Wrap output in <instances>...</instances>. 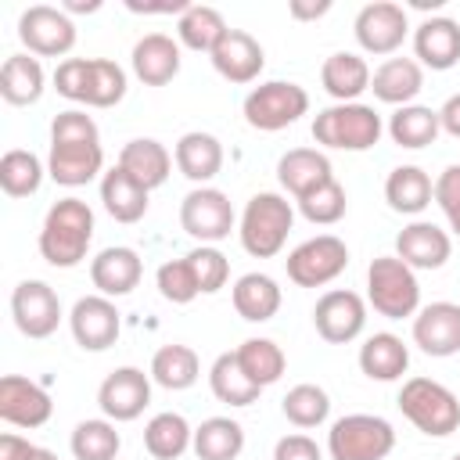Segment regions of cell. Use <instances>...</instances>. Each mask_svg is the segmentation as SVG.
<instances>
[{
  "mask_svg": "<svg viewBox=\"0 0 460 460\" xmlns=\"http://www.w3.org/2000/svg\"><path fill=\"white\" fill-rule=\"evenodd\" d=\"M93 241V208L83 198H61L47 208L40 226V255L58 266L72 270L86 259V248Z\"/></svg>",
  "mask_w": 460,
  "mask_h": 460,
  "instance_id": "6da1fadb",
  "label": "cell"
},
{
  "mask_svg": "<svg viewBox=\"0 0 460 460\" xmlns=\"http://www.w3.org/2000/svg\"><path fill=\"white\" fill-rule=\"evenodd\" d=\"M291 223H295L291 201L273 194V190H259V194L248 198V205L241 212V223H237L241 248L252 259H273L284 248V241L291 234Z\"/></svg>",
  "mask_w": 460,
  "mask_h": 460,
  "instance_id": "7a4b0ae2",
  "label": "cell"
},
{
  "mask_svg": "<svg viewBox=\"0 0 460 460\" xmlns=\"http://www.w3.org/2000/svg\"><path fill=\"white\" fill-rule=\"evenodd\" d=\"M399 410L428 438H446V435H453L460 428V399L442 381H431V377L402 381Z\"/></svg>",
  "mask_w": 460,
  "mask_h": 460,
  "instance_id": "3957f363",
  "label": "cell"
},
{
  "mask_svg": "<svg viewBox=\"0 0 460 460\" xmlns=\"http://www.w3.org/2000/svg\"><path fill=\"white\" fill-rule=\"evenodd\" d=\"M385 133L381 115L370 104H331L313 119V140L334 151H370Z\"/></svg>",
  "mask_w": 460,
  "mask_h": 460,
  "instance_id": "277c9868",
  "label": "cell"
},
{
  "mask_svg": "<svg viewBox=\"0 0 460 460\" xmlns=\"http://www.w3.org/2000/svg\"><path fill=\"white\" fill-rule=\"evenodd\" d=\"M367 302L385 320H406L420 309V284L417 273L399 255H377L367 270Z\"/></svg>",
  "mask_w": 460,
  "mask_h": 460,
  "instance_id": "5b68a950",
  "label": "cell"
},
{
  "mask_svg": "<svg viewBox=\"0 0 460 460\" xmlns=\"http://www.w3.org/2000/svg\"><path fill=\"white\" fill-rule=\"evenodd\" d=\"M395 449V428L377 413H345L327 431L331 460H385Z\"/></svg>",
  "mask_w": 460,
  "mask_h": 460,
  "instance_id": "8992f818",
  "label": "cell"
},
{
  "mask_svg": "<svg viewBox=\"0 0 460 460\" xmlns=\"http://www.w3.org/2000/svg\"><path fill=\"white\" fill-rule=\"evenodd\" d=\"M241 111L252 129L277 133V129L295 126L309 111V93H305V86H298L291 79H270V83H259L244 97Z\"/></svg>",
  "mask_w": 460,
  "mask_h": 460,
  "instance_id": "52a82bcc",
  "label": "cell"
},
{
  "mask_svg": "<svg viewBox=\"0 0 460 460\" xmlns=\"http://www.w3.org/2000/svg\"><path fill=\"white\" fill-rule=\"evenodd\" d=\"M284 266H288V280L291 284H298V288H323L338 273H345L349 248L334 234H316V237L302 241L298 248H291Z\"/></svg>",
  "mask_w": 460,
  "mask_h": 460,
  "instance_id": "ba28073f",
  "label": "cell"
},
{
  "mask_svg": "<svg viewBox=\"0 0 460 460\" xmlns=\"http://www.w3.org/2000/svg\"><path fill=\"white\" fill-rule=\"evenodd\" d=\"M234 223H237L234 205L219 187H194L180 201V226H183V234H190L201 244H216V241L230 237Z\"/></svg>",
  "mask_w": 460,
  "mask_h": 460,
  "instance_id": "9c48e42d",
  "label": "cell"
},
{
  "mask_svg": "<svg viewBox=\"0 0 460 460\" xmlns=\"http://www.w3.org/2000/svg\"><path fill=\"white\" fill-rule=\"evenodd\" d=\"M18 40L36 58H61L75 47V22L50 4H32L18 18Z\"/></svg>",
  "mask_w": 460,
  "mask_h": 460,
  "instance_id": "30bf717a",
  "label": "cell"
},
{
  "mask_svg": "<svg viewBox=\"0 0 460 460\" xmlns=\"http://www.w3.org/2000/svg\"><path fill=\"white\" fill-rule=\"evenodd\" d=\"M313 327L323 341L345 345L363 334L367 327V302L349 288H331L313 305Z\"/></svg>",
  "mask_w": 460,
  "mask_h": 460,
  "instance_id": "8fae6325",
  "label": "cell"
},
{
  "mask_svg": "<svg viewBox=\"0 0 460 460\" xmlns=\"http://www.w3.org/2000/svg\"><path fill=\"white\" fill-rule=\"evenodd\" d=\"M356 43L367 54H395L410 32V18L406 7L395 0H374L367 7H359L356 22H352Z\"/></svg>",
  "mask_w": 460,
  "mask_h": 460,
  "instance_id": "7c38bea8",
  "label": "cell"
},
{
  "mask_svg": "<svg viewBox=\"0 0 460 460\" xmlns=\"http://www.w3.org/2000/svg\"><path fill=\"white\" fill-rule=\"evenodd\" d=\"M11 316L25 338H50L61 323V298L47 280H22L11 291Z\"/></svg>",
  "mask_w": 460,
  "mask_h": 460,
  "instance_id": "4fadbf2b",
  "label": "cell"
},
{
  "mask_svg": "<svg viewBox=\"0 0 460 460\" xmlns=\"http://www.w3.org/2000/svg\"><path fill=\"white\" fill-rule=\"evenodd\" d=\"M68 327H72V338L79 349L86 352H104L115 345L119 331H122V316L115 309L111 298L104 295H83L72 313H68Z\"/></svg>",
  "mask_w": 460,
  "mask_h": 460,
  "instance_id": "5bb4252c",
  "label": "cell"
},
{
  "mask_svg": "<svg viewBox=\"0 0 460 460\" xmlns=\"http://www.w3.org/2000/svg\"><path fill=\"white\" fill-rule=\"evenodd\" d=\"M147 402L151 374H144L140 367H115L97 388V406L108 420H137Z\"/></svg>",
  "mask_w": 460,
  "mask_h": 460,
  "instance_id": "9a60e30c",
  "label": "cell"
},
{
  "mask_svg": "<svg viewBox=\"0 0 460 460\" xmlns=\"http://www.w3.org/2000/svg\"><path fill=\"white\" fill-rule=\"evenodd\" d=\"M54 413V402L43 385L22 377V374H4L0 377V420L14 428H43Z\"/></svg>",
  "mask_w": 460,
  "mask_h": 460,
  "instance_id": "2e32d148",
  "label": "cell"
},
{
  "mask_svg": "<svg viewBox=\"0 0 460 460\" xmlns=\"http://www.w3.org/2000/svg\"><path fill=\"white\" fill-rule=\"evenodd\" d=\"M208 61H212V68H216L226 83L244 86V83H255V79H259V72H262V65H266V54H262V47H259V40H255L252 32H244V29H226V36L216 43V50L208 54Z\"/></svg>",
  "mask_w": 460,
  "mask_h": 460,
  "instance_id": "e0dca14e",
  "label": "cell"
},
{
  "mask_svg": "<svg viewBox=\"0 0 460 460\" xmlns=\"http://www.w3.org/2000/svg\"><path fill=\"white\" fill-rule=\"evenodd\" d=\"M413 345L428 356H453L460 352V305L456 302H431L413 316Z\"/></svg>",
  "mask_w": 460,
  "mask_h": 460,
  "instance_id": "ac0fdd59",
  "label": "cell"
},
{
  "mask_svg": "<svg viewBox=\"0 0 460 460\" xmlns=\"http://www.w3.org/2000/svg\"><path fill=\"white\" fill-rule=\"evenodd\" d=\"M140 277H144V262L126 244H111L90 259V280H93L97 295H104V298L129 295L140 284Z\"/></svg>",
  "mask_w": 460,
  "mask_h": 460,
  "instance_id": "d6986e66",
  "label": "cell"
},
{
  "mask_svg": "<svg viewBox=\"0 0 460 460\" xmlns=\"http://www.w3.org/2000/svg\"><path fill=\"white\" fill-rule=\"evenodd\" d=\"M413 54L420 68H431V72L453 68L460 61V25L446 14L424 18L413 29Z\"/></svg>",
  "mask_w": 460,
  "mask_h": 460,
  "instance_id": "ffe728a7",
  "label": "cell"
},
{
  "mask_svg": "<svg viewBox=\"0 0 460 460\" xmlns=\"http://www.w3.org/2000/svg\"><path fill=\"white\" fill-rule=\"evenodd\" d=\"M449 252H453L449 234L442 226H435V223H424V219H413L395 237V255L410 270H438V266H446Z\"/></svg>",
  "mask_w": 460,
  "mask_h": 460,
  "instance_id": "44dd1931",
  "label": "cell"
},
{
  "mask_svg": "<svg viewBox=\"0 0 460 460\" xmlns=\"http://www.w3.org/2000/svg\"><path fill=\"white\" fill-rule=\"evenodd\" d=\"M133 75L144 86H165L180 75V43L165 32H147L133 43Z\"/></svg>",
  "mask_w": 460,
  "mask_h": 460,
  "instance_id": "7402d4cb",
  "label": "cell"
},
{
  "mask_svg": "<svg viewBox=\"0 0 460 460\" xmlns=\"http://www.w3.org/2000/svg\"><path fill=\"white\" fill-rule=\"evenodd\" d=\"M119 169H122L126 176H133L144 190H155V187H162V183L169 180V172H172V155H169V147H165L162 140H155V137H133V140L119 151Z\"/></svg>",
  "mask_w": 460,
  "mask_h": 460,
  "instance_id": "603a6c76",
  "label": "cell"
},
{
  "mask_svg": "<svg viewBox=\"0 0 460 460\" xmlns=\"http://www.w3.org/2000/svg\"><path fill=\"white\" fill-rule=\"evenodd\" d=\"M277 180H280V187L298 201V198H305L309 190H316L320 183L334 180V172H331V162H327L323 151H316V147H291V151H284L280 162H277Z\"/></svg>",
  "mask_w": 460,
  "mask_h": 460,
  "instance_id": "cb8c5ba5",
  "label": "cell"
},
{
  "mask_svg": "<svg viewBox=\"0 0 460 460\" xmlns=\"http://www.w3.org/2000/svg\"><path fill=\"white\" fill-rule=\"evenodd\" d=\"M104 169L101 144H50L47 176L61 187H83Z\"/></svg>",
  "mask_w": 460,
  "mask_h": 460,
  "instance_id": "d4e9b609",
  "label": "cell"
},
{
  "mask_svg": "<svg viewBox=\"0 0 460 460\" xmlns=\"http://www.w3.org/2000/svg\"><path fill=\"white\" fill-rule=\"evenodd\" d=\"M420 86H424V68L417 65V58H388L370 75L374 97L385 101V104H395V108L413 104Z\"/></svg>",
  "mask_w": 460,
  "mask_h": 460,
  "instance_id": "484cf974",
  "label": "cell"
},
{
  "mask_svg": "<svg viewBox=\"0 0 460 460\" xmlns=\"http://www.w3.org/2000/svg\"><path fill=\"white\" fill-rule=\"evenodd\" d=\"M172 162L176 169L190 180V183H208L212 176H219L223 169V144L212 137V133H201V129H190L176 140L172 147Z\"/></svg>",
  "mask_w": 460,
  "mask_h": 460,
  "instance_id": "4316f807",
  "label": "cell"
},
{
  "mask_svg": "<svg viewBox=\"0 0 460 460\" xmlns=\"http://www.w3.org/2000/svg\"><path fill=\"white\" fill-rule=\"evenodd\" d=\"M406 367H410V349L392 331H377L359 345V370L370 381H399Z\"/></svg>",
  "mask_w": 460,
  "mask_h": 460,
  "instance_id": "83f0119b",
  "label": "cell"
},
{
  "mask_svg": "<svg viewBox=\"0 0 460 460\" xmlns=\"http://www.w3.org/2000/svg\"><path fill=\"white\" fill-rule=\"evenodd\" d=\"M370 65L352 50H334L320 68V83L338 104H352L363 90H370Z\"/></svg>",
  "mask_w": 460,
  "mask_h": 460,
  "instance_id": "f1b7e54d",
  "label": "cell"
},
{
  "mask_svg": "<svg viewBox=\"0 0 460 460\" xmlns=\"http://www.w3.org/2000/svg\"><path fill=\"white\" fill-rule=\"evenodd\" d=\"M431 198H435V183L420 165H395L385 180V201L392 212L417 216L431 205Z\"/></svg>",
  "mask_w": 460,
  "mask_h": 460,
  "instance_id": "f546056e",
  "label": "cell"
},
{
  "mask_svg": "<svg viewBox=\"0 0 460 460\" xmlns=\"http://www.w3.org/2000/svg\"><path fill=\"white\" fill-rule=\"evenodd\" d=\"M43 65L36 54H11L0 68V97L14 108H25V104H36L43 97Z\"/></svg>",
  "mask_w": 460,
  "mask_h": 460,
  "instance_id": "4dcf8cb0",
  "label": "cell"
},
{
  "mask_svg": "<svg viewBox=\"0 0 460 460\" xmlns=\"http://www.w3.org/2000/svg\"><path fill=\"white\" fill-rule=\"evenodd\" d=\"M230 298H234L237 316L248 320V323H266L280 309V288L266 273H244V277H237Z\"/></svg>",
  "mask_w": 460,
  "mask_h": 460,
  "instance_id": "1f68e13d",
  "label": "cell"
},
{
  "mask_svg": "<svg viewBox=\"0 0 460 460\" xmlns=\"http://www.w3.org/2000/svg\"><path fill=\"white\" fill-rule=\"evenodd\" d=\"M147 194L133 176H126L119 165L108 169L101 176V201H104V212L115 219V223H137L144 219L147 212Z\"/></svg>",
  "mask_w": 460,
  "mask_h": 460,
  "instance_id": "d6a6232c",
  "label": "cell"
},
{
  "mask_svg": "<svg viewBox=\"0 0 460 460\" xmlns=\"http://www.w3.org/2000/svg\"><path fill=\"white\" fill-rule=\"evenodd\" d=\"M442 133V122H438V111L428 108V104H402L392 111L388 119V137L406 147V151H420L428 144H435V137Z\"/></svg>",
  "mask_w": 460,
  "mask_h": 460,
  "instance_id": "836d02e7",
  "label": "cell"
},
{
  "mask_svg": "<svg viewBox=\"0 0 460 460\" xmlns=\"http://www.w3.org/2000/svg\"><path fill=\"white\" fill-rule=\"evenodd\" d=\"M190 449L198 460H237L244 449V428L234 417H208L194 428Z\"/></svg>",
  "mask_w": 460,
  "mask_h": 460,
  "instance_id": "e575fe53",
  "label": "cell"
},
{
  "mask_svg": "<svg viewBox=\"0 0 460 460\" xmlns=\"http://www.w3.org/2000/svg\"><path fill=\"white\" fill-rule=\"evenodd\" d=\"M190 442H194V428L187 424L183 413H172V410L155 413L144 428V449L155 460H176L190 449Z\"/></svg>",
  "mask_w": 460,
  "mask_h": 460,
  "instance_id": "d590c367",
  "label": "cell"
},
{
  "mask_svg": "<svg viewBox=\"0 0 460 460\" xmlns=\"http://www.w3.org/2000/svg\"><path fill=\"white\" fill-rule=\"evenodd\" d=\"M208 388H212V395L219 399V402H226V406H252L255 399H259V385L241 370V363H237V352H219L216 356V363L208 367Z\"/></svg>",
  "mask_w": 460,
  "mask_h": 460,
  "instance_id": "8d00e7d4",
  "label": "cell"
},
{
  "mask_svg": "<svg viewBox=\"0 0 460 460\" xmlns=\"http://www.w3.org/2000/svg\"><path fill=\"white\" fill-rule=\"evenodd\" d=\"M201 374V363H198V352L190 345H162L155 356H151V381L169 388V392H183L198 381Z\"/></svg>",
  "mask_w": 460,
  "mask_h": 460,
  "instance_id": "74e56055",
  "label": "cell"
},
{
  "mask_svg": "<svg viewBox=\"0 0 460 460\" xmlns=\"http://www.w3.org/2000/svg\"><path fill=\"white\" fill-rule=\"evenodd\" d=\"M226 29H230V25L223 22V14H219L216 7H208V4H190V7L180 14V22H176L180 43L190 47V50H205V54L216 50V43L226 36Z\"/></svg>",
  "mask_w": 460,
  "mask_h": 460,
  "instance_id": "f35d334b",
  "label": "cell"
},
{
  "mask_svg": "<svg viewBox=\"0 0 460 460\" xmlns=\"http://www.w3.org/2000/svg\"><path fill=\"white\" fill-rule=\"evenodd\" d=\"M234 352H237L241 370H244L259 388H270L273 381H280V374H284V367H288V356H284V349H280L273 338H248V341H241Z\"/></svg>",
  "mask_w": 460,
  "mask_h": 460,
  "instance_id": "ab89813d",
  "label": "cell"
},
{
  "mask_svg": "<svg viewBox=\"0 0 460 460\" xmlns=\"http://www.w3.org/2000/svg\"><path fill=\"white\" fill-rule=\"evenodd\" d=\"M72 456L75 460H115L122 449V438L115 431V420L108 417H93V420H79L72 428Z\"/></svg>",
  "mask_w": 460,
  "mask_h": 460,
  "instance_id": "60d3db41",
  "label": "cell"
},
{
  "mask_svg": "<svg viewBox=\"0 0 460 460\" xmlns=\"http://www.w3.org/2000/svg\"><path fill=\"white\" fill-rule=\"evenodd\" d=\"M43 172L47 169H43V162L32 151L14 147V151H7L0 158V187H4L7 198H29V194H36L40 183H43Z\"/></svg>",
  "mask_w": 460,
  "mask_h": 460,
  "instance_id": "b9f144b4",
  "label": "cell"
},
{
  "mask_svg": "<svg viewBox=\"0 0 460 460\" xmlns=\"http://www.w3.org/2000/svg\"><path fill=\"white\" fill-rule=\"evenodd\" d=\"M280 410H284V417H288L295 428H320V424L327 420V413H331V395H327L320 385L302 381V385H295V388L280 399Z\"/></svg>",
  "mask_w": 460,
  "mask_h": 460,
  "instance_id": "7bdbcfd3",
  "label": "cell"
},
{
  "mask_svg": "<svg viewBox=\"0 0 460 460\" xmlns=\"http://www.w3.org/2000/svg\"><path fill=\"white\" fill-rule=\"evenodd\" d=\"M126 97V72L108 58H90L86 75V104L90 108H111Z\"/></svg>",
  "mask_w": 460,
  "mask_h": 460,
  "instance_id": "ee69618b",
  "label": "cell"
},
{
  "mask_svg": "<svg viewBox=\"0 0 460 460\" xmlns=\"http://www.w3.org/2000/svg\"><path fill=\"white\" fill-rule=\"evenodd\" d=\"M345 208H349V198H345V187H341L338 180H327V183H320L316 190H309L305 198H298V212H302L309 223H316V226L338 223V219L345 216Z\"/></svg>",
  "mask_w": 460,
  "mask_h": 460,
  "instance_id": "f6af8a7d",
  "label": "cell"
},
{
  "mask_svg": "<svg viewBox=\"0 0 460 460\" xmlns=\"http://www.w3.org/2000/svg\"><path fill=\"white\" fill-rule=\"evenodd\" d=\"M155 284H158V295H162L165 302H172V305H187V302H194V298L201 295L198 277H194V266H190L187 255L162 262L158 273H155Z\"/></svg>",
  "mask_w": 460,
  "mask_h": 460,
  "instance_id": "bcb514c9",
  "label": "cell"
},
{
  "mask_svg": "<svg viewBox=\"0 0 460 460\" xmlns=\"http://www.w3.org/2000/svg\"><path fill=\"white\" fill-rule=\"evenodd\" d=\"M187 259L194 266V277H198L201 295H216L230 280V262H226V255L216 244H198L194 252H187Z\"/></svg>",
  "mask_w": 460,
  "mask_h": 460,
  "instance_id": "7dc6e473",
  "label": "cell"
},
{
  "mask_svg": "<svg viewBox=\"0 0 460 460\" xmlns=\"http://www.w3.org/2000/svg\"><path fill=\"white\" fill-rule=\"evenodd\" d=\"M50 144H101V133H97V122L86 111L68 108V111L54 115V122H50Z\"/></svg>",
  "mask_w": 460,
  "mask_h": 460,
  "instance_id": "c3c4849f",
  "label": "cell"
},
{
  "mask_svg": "<svg viewBox=\"0 0 460 460\" xmlns=\"http://www.w3.org/2000/svg\"><path fill=\"white\" fill-rule=\"evenodd\" d=\"M86 75H90V58H65L54 72V90L65 101L86 104Z\"/></svg>",
  "mask_w": 460,
  "mask_h": 460,
  "instance_id": "681fc988",
  "label": "cell"
},
{
  "mask_svg": "<svg viewBox=\"0 0 460 460\" xmlns=\"http://www.w3.org/2000/svg\"><path fill=\"white\" fill-rule=\"evenodd\" d=\"M435 205L446 212V219H453L460 212V165H446L435 180Z\"/></svg>",
  "mask_w": 460,
  "mask_h": 460,
  "instance_id": "f907efd6",
  "label": "cell"
},
{
  "mask_svg": "<svg viewBox=\"0 0 460 460\" xmlns=\"http://www.w3.org/2000/svg\"><path fill=\"white\" fill-rule=\"evenodd\" d=\"M273 460H323V449L309 435H284L273 446Z\"/></svg>",
  "mask_w": 460,
  "mask_h": 460,
  "instance_id": "816d5d0a",
  "label": "cell"
},
{
  "mask_svg": "<svg viewBox=\"0 0 460 460\" xmlns=\"http://www.w3.org/2000/svg\"><path fill=\"white\" fill-rule=\"evenodd\" d=\"M36 449H40V446H32L29 438H22V435H14V431L0 435V460H32Z\"/></svg>",
  "mask_w": 460,
  "mask_h": 460,
  "instance_id": "f5cc1de1",
  "label": "cell"
},
{
  "mask_svg": "<svg viewBox=\"0 0 460 460\" xmlns=\"http://www.w3.org/2000/svg\"><path fill=\"white\" fill-rule=\"evenodd\" d=\"M331 11V0H291L288 4V14L295 22H313V18H323Z\"/></svg>",
  "mask_w": 460,
  "mask_h": 460,
  "instance_id": "db71d44e",
  "label": "cell"
},
{
  "mask_svg": "<svg viewBox=\"0 0 460 460\" xmlns=\"http://www.w3.org/2000/svg\"><path fill=\"white\" fill-rule=\"evenodd\" d=\"M438 122H442V129H446L449 137L460 140V93L446 97V104L438 108Z\"/></svg>",
  "mask_w": 460,
  "mask_h": 460,
  "instance_id": "11a10c76",
  "label": "cell"
},
{
  "mask_svg": "<svg viewBox=\"0 0 460 460\" xmlns=\"http://www.w3.org/2000/svg\"><path fill=\"white\" fill-rule=\"evenodd\" d=\"M97 7H101V0H86V4H83V0H68L61 11H65V14H68V11H86V14H90V11H97Z\"/></svg>",
  "mask_w": 460,
  "mask_h": 460,
  "instance_id": "9f6ffc18",
  "label": "cell"
},
{
  "mask_svg": "<svg viewBox=\"0 0 460 460\" xmlns=\"http://www.w3.org/2000/svg\"><path fill=\"white\" fill-rule=\"evenodd\" d=\"M32 460H58V456H54L50 449H36V456H32Z\"/></svg>",
  "mask_w": 460,
  "mask_h": 460,
  "instance_id": "6f0895ef",
  "label": "cell"
},
{
  "mask_svg": "<svg viewBox=\"0 0 460 460\" xmlns=\"http://www.w3.org/2000/svg\"><path fill=\"white\" fill-rule=\"evenodd\" d=\"M449 230H453V234H456V237H460V212H456V216H453V219H449Z\"/></svg>",
  "mask_w": 460,
  "mask_h": 460,
  "instance_id": "680465c9",
  "label": "cell"
},
{
  "mask_svg": "<svg viewBox=\"0 0 460 460\" xmlns=\"http://www.w3.org/2000/svg\"><path fill=\"white\" fill-rule=\"evenodd\" d=\"M449 460H460V453H456V456H449Z\"/></svg>",
  "mask_w": 460,
  "mask_h": 460,
  "instance_id": "91938a15",
  "label": "cell"
}]
</instances>
